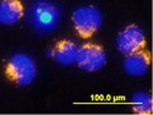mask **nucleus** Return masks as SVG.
I'll return each instance as SVG.
<instances>
[{"label": "nucleus", "instance_id": "1", "mask_svg": "<svg viewBox=\"0 0 153 115\" xmlns=\"http://www.w3.org/2000/svg\"><path fill=\"white\" fill-rule=\"evenodd\" d=\"M5 77L19 86H28L33 82L37 75L34 60L25 53L14 54L4 68Z\"/></svg>", "mask_w": 153, "mask_h": 115}, {"label": "nucleus", "instance_id": "2", "mask_svg": "<svg viewBox=\"0 0 153 115\" xmlns=\"http://www.w3.org/2000/svg\"><path fill=\"white\" fill-rule=\"evenodd\" d=\"M74 28L77 36L83 39L92 38L103 23V16L98 7L87 5L81 6L74 11L71 16Z\"/></svg>", "mask_w": 153, "mask_h": 115}, {"label": "nucleus", "instance_id": "3", "mask_svg": "<svg viewBox=\"0 0 153 115\" xmlns=\"http://www.w3.org/2000/svg\"><path fill=\"white\" fill-rule=\"evenodd\" d=\"M30 20L32 26L41 32L54 30L60 20L58 7L48 1H38L30 10Z\"/></svg>", "mask_w": 153, "mask_h": 115}, {"label": "nucleus", "instance_id": "4", "mask_svg": "<svg viewBox=\"0 0 153 115\" xmlns=\"http://www.w3.org/2000/svg\"><path fill=\"white\" fill-rule=\"evenodd\" d=\"M76 64L85 71H98L107 64V54L104 48L97 43H85L79 48Z\"/></svg>", "mask_w": 153, "mask_h": 115}, {"label": "nucleus", "instance_id": "5", "mask_svg": "<svg viewBox=\"0 0 153 115\" xmlns=\"http://www.w3.org/2000/svg\"><path fill=\"white\" fill-rule=\"evenodd\" d=\"M118 49L125 55L140 52L146 48L147 41L143 30L137 24L126 26L117 37Z\"/></svg>", "mask_w": 153, "mask_h": 115}, {"label": "nucleus", "instance_id": "6", "mask_svg": "<svg viewBox=\"0 0 153 115\" xmlns=\"http://www.w3.org/2000/svg\"><path fill=\"white\" fill-rule=\"evenodd\" d=\"M151 60V52L145 48L140 52L126 55L124 60V69L131 76H142L148 71Z\"/></svg>", "mask_w": 153, "mask_h": 115}, {"label": "nucleus", "instance_id": "7", "mask_svg": "<svg viewBox=\"0 0 153 115\" xmlns=\"http://www.w3.org/2000/svg\"><path fill=\"white\" fill-rule=\"evenodd\" d=\"M25 14L21 0H0V23L11 26L17 23Z\"/></svg>", "mask_w": 153, "mask_h": 115}, {"label": "nucleus", "instance_id": "8", "mask_svg": "<svg viewBox=\"0 0 153 115\" xmlns=\"http://www.w3.org/2000/svg\"><path fill=\"white\" fill-rule=\"evenodd\" d=\"M77 52H79V47L72 41L64 38V39H59L55 43L54 49H53V55L59 64L71 65V64L76 62Z\"/></svg>", "mask_w": 153, "mask_h": 115}, {"label": "nucleus", "instance_id": "9", "mask_svg": "<svg viewBox=\"0 0 153 115\" xmlns=\"http://www.w3.org/2000/svg\"><path fill=\"white\" fill-rule=\"evenodd\" d=\"M131 109L138 115H151L153 113V100L149 93L137 92L131 97Z\"/></svg>", "mask_w": 153, "mask_h": 115}]
</instances>
